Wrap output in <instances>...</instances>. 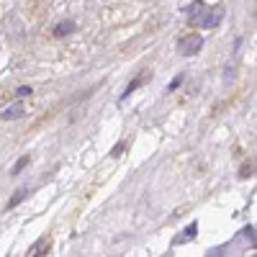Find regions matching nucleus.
<instances>
[{"label":"nucleus","instance_id":"7ed1b4c3","mask_svg":"<svg viewBox=\"0 0 257 257\" xmlns=\"http://www.w3.org/2000/svg\"><path fill=\"white\" fill-rule=\"evenodd\" d=\"M24 113H26V105L24 103H13V105H8V108L3 111V121H18Z\"/></svg>","mask_w":257,"mask_h":257},{"label":"nucleus","instance_id":"4468645a","mask_svg":"<svg viewBox=\"0 0 257 257\" xmlns=\"http://www.w3.org/2000/svg\"><path fill=\"white\" fill-rule=\"evenodd\" d=\"M244 239H249V242L254 244V226H247V229H244Z\"/></svg>","mask_w":257,"mask_h":257},{"label":"nucleus","instance_id":"ddd939ff","mask_svg":"<svg viewBox=\"0 0 257 257\" xmlns=\"http://www.w3.org/2000/svg\"><path fill=\"white\" fill-rule=\"evenodd\" d=\"M123 149H126V144H123V142H118V144L113 147V152H111V157H118V155L123 152Z\"/></svg>","mask_w":257,"mask_h":257},{"label":"nucleus","instance_id":"39448f33","mask_svg":"<svg viewBox=\"0 0 257 257\" xmlns=\"http://www.w3.org/2000/svg\"><path fill=\"white\" fill-rule=\"evenodd\" d=\"M72 31H75V24H72V21H62V24L54 29V36L62 39V36H70Z\"/></svg>","mask_w":257,"mask_h":257},{"label":"nucleus","instance_id":"1a4fd4ad","mask_svg":"<svg viewBox=\"0 0 257 257\" xmlns=\"http://www.w3.org/2000/svg\"><path fill=\"white\" fill-rule=\"evenodd\" d=\"M203 3H201V0H196V3H193V13H190V24H198V18L203 16Z\"/></svg>","mask_w":257,"mask_h":257},{"label":"nucleus","instance_id":"f03ea898","mask_svg":"<svg viewBox=\"0 0 257 257\" xmlns=\"http://www.w3.org/2000/svg\"><path fill=\"white\" fill-rule=\"evenodd\" d=\"M221 18H224V8L216 6V8H211V11H203V16L198 18V24L203 29H216L221 24Z\"/></svg>","mask_w":257,"mask_h":257},{"label":"nucleus","instance_id":"6e6552de","mask_svg":"<svg viewBox=\"0 0 257 257\" xmlns=\"http://www.w3.org/2000/svg\"><path fill=\"white\" fill-rule=\"evenodd\" d=\"M196 234H198V221H193V224L185 229V234H183V237H178L175 242L180 244V242H185V239H196Z\"/></svg>","mask_w":257,"mask_h":257},{"label":"nucleus","instance_id":"9b49d317","mask_svg":"<svg viewBox=\"0 0 257 257\" xmlns=\"http://www.w3.org/2000/svg\"><path fill=\"white\" fill-rule=\"evenodd\" d=\"M183 80H185V75H178V77H173V80H170V85H167V93H173V90H178L180 85H183Z\"/></svg>","mask_w":257,"mask_h":257},{"label":"nucleus","instance_id":"f8f14e48","mask_svg":"<svg viewBox=\"0 0 257 257\" xmlns=\"http://www.w3.org/2000/svg\"><path fill=\"white\" fill-rule=\"evenodd\" d=\"M252 173H254V165L247 162V165H242V170H239V178H249Z\"/></svg>","mask_w":257,"mask_h":257},{"label":"nucleus","instance_id":"f257e3e1","mask_svg":"<svg viewBox=\"0 0 257 257\" xmlns=\"http://www.w3.org/2000/svg\"><path fill=\"white\" fill-rule=\"evenodd\" d=\"M203 47V36L201 34H190V36H183L180 39V44H178V52L183 57H196Z\"/></svg>","mask_w":257,"mask_h":257},{"label":"nucleus","instance_id":"2eb2a0df","mask_svg":"<svg viewBox=\"0 0 257 257\" xmlns=\"http://www.w3.org/2000/svg\"><path fill=\"white\" fill-rule=\"evenodd\" d=\"M18 95H21V98H24V95H31V88H26V85H24V88H18Z\"/></svg>","mask_w":257,"mask_h":257},{"label":"nucleus","instance_id":"9d476101","mask_svg":"<svg viewBox=\"0 0 257 257\" xmlns=\"http://www.w3.org/2000/svg\"><path fill=\"white\" fill-rule=\"evenodd\" d=\"M142 82H144V77H137V80H132V82H128V88L123 90V95H121V100H123V98H128V95H132V93H134V90L139 88V85H142Z\"/></svg>","mask_w":257,"mask_h":257},{"label":"nucleus","instance_id":"423d86ee","mask_svg":"<svg viewBox=\"0 0 257 257\" xmlns=\"http://www.w3.org/2000/svg\"><path fill=\"white\" fill-rule=\"evenodd\" d=\"M29 162H31V157H29V155L18 157V160H16V165L11 167V175H18V173H24V167H29Z\"/></svg>","mask_w":257,"mask_h":257},{"label":"nucleus","instance_id":"20e7f679","mask_svg":"<svg viewBox=\"0 0 257 257\" xmlns=\"http://www.w3.org/2000/svg\"><path fill=\"white\" fill-rule=\"evenodd\" d=\"M26 198H29V188L24 185V188H18V190L13 193V196H11V201H8V206H6V208H16L18 203H24Z\"/></svg>","mask_w":257,"mask_h":257},{"label":"nucleus","instance_id":"0eeeda50","mask_svg":"<svg viewBox=\"0 0 257 257\" xmlns=\"http://www.w3.org/2000/svg\"><path fill=\"white\" fill-rule=\"evenodd\" d=\"M47 252H49V242H47V239H39V242L29 249L31 257H36V254H47Z\"/></svg>","mask_w":257,"mask_h":257}]
</instances>
